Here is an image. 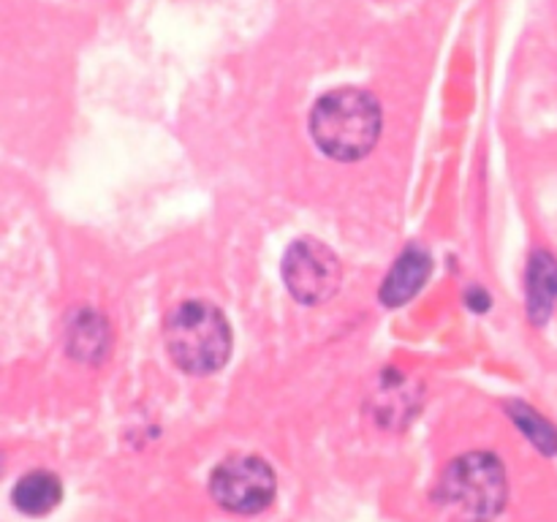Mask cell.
<instances>
[{
    "label": "cell",
    "mask_w": 557,
    "mask_h": 522,
    "mask_svg": "<svg viewBox=\"0 0 557 522\" xmlns=\"http://www.w3.org/2000/svg\"><path fill=\"white\" fill-rule=\"evenodd\" d=\"M310 134L335 161H359L381 136L379 98L357 87L326 92L310 114Z\"/></svg>",
    "instance_id": "6da1fadb"
},
{
    "label": "cell",
    "mask_w": 557,
    "mask_h": 522,
    "mask_svg": "<svg viewBox=\"0 0 557 522\" xmlns=\"http://www.w3.org/2000/svg\"><path fill=\"white\" fill-rule=\"evenodd\" d=\"M166 348L183 373L210 375L232 353V326L226 315L205 299L177 304L166 319Z\"/></svg>",
    "instance_id": "7a4b0ae2"
},
{
    "label": "cell",
    "mask_w": 557,
    "mask_h": 522,
    "mask_svg": "<svg viewBox=\"0 0 557 522\" xmlns=\"http://www.w3.org/2000/svg\"><path fill=\"white\" fill-rule=\"evenodd\" d=\"M506 493L504 462L490 451H471L446 468L435 498L451 522H493L504 511Z\"/></svg>",
    "instance_id": "3957f363"
},
{
    "label": "cell",
    "mask_w": 557,
    "mask_h": 522,
    "mask_svg": "<svg viewBox=\"0 0 557 522\" xmlns=\"http://www.w3.org/2000/svg\"><path fill=\"white\" fill-rule=\"evenodd\" d=\"M275 489V471L256 455H234L212 471V498L232 514H259L272 504Z\"/></svg>",
    "instance_id": "277c9868"
},
{
    "label": "cell",
    "mask_w": 557,
    "mask_h": 522,
    "mask_svg": "<svg viewBox=\"0 0 557 522\" xmlns=\"http://www.w3.org/2000/svg\"><path fill=\"white\" fill-rule=\"evenodd\" d=\"M283 281L294 299L321 304L341 286V261L319 239H297L283 259Z\"/></svg>",
    "instance_id": "5b68a950"
},
{
    "label": "cell",
    "mask_w": 557,
    "mask_h": 522,
    "mask_svg": "<svg viewBox=\"0 0 557 522\" xmlns=\"http://www.w3.org/2000/svg\"><path fill=\"white\" fill-rule=\"evenodd\" d=\"M430 275V253L419 245H411L406 253L397 259L392 272L386 275L384 286H381V302L397 308V304L408 302L419 288L424 286Z\"/></svg>",
    "instance_id": "8992f818"
},
{
    "label": "cell",
    "mask_w": 557,
    "mask_h": 522,
    "mask_svg": "<svg viewBox=\"0 0 557 522\" xmlns=\"http://www.w3.org/2000/svg\"><path fill=\"white\" fill-rule=\"evenodd\" d=\"M528 315L533 324H547L557 299V261L547 250H536L528 264Z\"/></svg>",
    "instance_id": "52a82bcc"
},
{
    "label": "cell",
    "mask_w": 557,
    "mask_h": 522,
    "mask_svg": "<svg viewBox=\"0 0 557 522\" xmlns=\"http://www.w3.org/2000/svg\"><path fill=\"white\" fill-rule=\"evenodd\" d=\"M63 498V484L54 473L49 471H33L22 476L14 487V504L16 509L25 511L30 517L49 514L54 506Z\"/></svg>",
    "instance_id": "ba28073f"
},
{
    "label": "cell",
    "mask_w": 557,
    "mask_h": 522,
    "mask_svg": "<svg viewBox=\"0 0 557 522\" xmlns=\"http://www.w3.org/2000/svg\"><path fill=\"white\" fill-rule=\"evenodd\" d=\"M509 411L511 419L520 424L522 433H525L544 455H557V430L547 422V419L539 417V413L533 411L531 406H525V402H511Z\"/></svg>",
    "instance_id": "9c48e42d"
}]
</instances>
